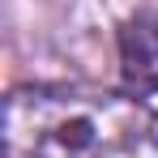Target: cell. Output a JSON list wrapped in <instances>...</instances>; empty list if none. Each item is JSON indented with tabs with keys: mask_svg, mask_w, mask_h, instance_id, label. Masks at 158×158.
I'll list each match as a JSON object with an SVG mask.
<instances>
[{
	"mask_svg": "<svg viewBox=\"0 0 158 158\" xmlns=\"http://www.w3.org/2000/svg\"><path fill=\"white\" fill-rule=\"evenodd\" d=\"M120 73L132 94H158V17H132L120 30Z\"/></svg>",
	"mask_w": 158,
	"mask_h": 158,
	"instance_id": "7a4b0ae2",
	"label": "cell"
},
{
	"mask_svg": "<svg viewBox=\"0 0 158 158\" xmlns=\"http://www.w3.org/2000/svg\"><path fill=\"white\" fill-rule=\"evenodd\" d=\"M4 158H158V111L98 85H17Z\"/></svg>",
	"mask_w": 158,
	"mask_h": 158,
	"instance_id": "6da1fadb",
	"label": "cell"
}]
</instances>
